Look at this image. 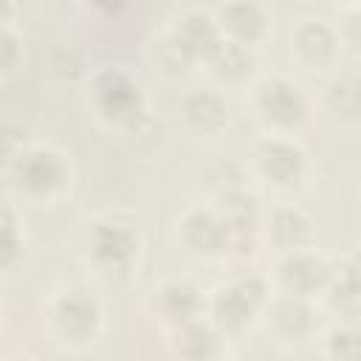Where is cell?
Returning <instances> with one entry per match:
<instances>
[{
  "label": "cell",
  "instance_id": "cell-1",
  "mask_svg": "<svg viewBox=\"0 0 361 361\" xmlns=\"http://www.w3.org/2000/svg\"><path fill=\"white\" fill-rule=\"evenodd\" d=\"M6 178H8V186L23 200L51 203L68 192L73 166H71V158L59 147L34 141L8 155Z\"/></svg>",
  "mask_w": 361,
  "mask_h": 361
},
{
  "label": "cell",
  "instance_id": "cell-2",
  "mask_svg": "<svg viewBox=\"0 0 361 361\" xmlns=\"http://www.w3.org/2000/svg\"><path fill=\"white\" fill-rule=\"evenodd\" d=\"M248 107L265 135H293L310 118V96L299 79L271 71L259 73L248 87Z\"/></svg>",
  "mask_w": 361,
  "mask_h": 361
},
{
  "label": "cell",
  "instance_id": "cell-3",
  "mask_svg": "<svg viewBox=\"0 0 361 361\" xmlns=\"http://www.w3.org/2000/svg\"><path fill=\"white\" fill-rule=\"evenodd\" d=\"M271 296V282L257 274V271H240L234 276H228L226 282H220L212 293H209V305H206V319L223 333H240L245 330L265 307Z\"/></svg>",
  "mask_w": 361,
  "mask_h": 361
},
{
  "label": "cell",
  "instance_id": "cell-4",
  "mask_svg": "<svg viewBox=\"0 0 361 361\" xmlns=\"http://www.w3.org/2000/svg\"><path fill=\"white\" fill-rule=\"evenodd\" d=\"M85 254L102 276H107V279L127 276L135 268L138 254H141L138 226L121 214L96 217L85 234Z\"/></svg>",
  "mask_w": 361,
  "mask_h": 361
},
{
  "label": "cell",
  "instance_id": "cell-5",
  "mask_svg": "<svg viewBox=\"0 0 361 361\" xmlns=\"http://www.w3.org/2000/svg\"><path fill=\"white\" fill-rule=\"evenodd\" d=\"M102 322H104V313H102L99 299L79 285L62 288L48 299L45 327L51 338L62 347L82 350L93 344L102 333Z\"/></svg>",
  "mask_w": 361,
  "mask_h": 361
},
{
  "label": "cell",
  "instance_id": "cell-6",
  "mask_svg": "<svg viewBox=\"0 0 361 361\" xmlns=\"http://www.w3.org/2000/svg\"><path fill=\"white\" fill-rule=\"evenodd\" d=\"M307 169V152L293 135H259L248 152V175L279 195L302 189Z\"/></svg>",
  "mask_w": 361,
  "mask_h": 361
},
{
  "label": "cell",
  "instance_id": "cell-7",
  "mask_svg": "<svg viewBox=\"0 0 361 361\" xmlns=\"http://www.w3.org/2000/svg\"><path fill=\"white\" fill-rule=\"evenodd\" d=\"M90 107L96 116L116 127H130L141 118L144 110V87L141 82L124 68H99L90 76Z\"/></svg>",
  "mask_w": 361,
  "mask_h": 361
},
{
  "label": "cell",
  "instance_id": "cell-8",
  "mask_svg": "<svg viewBox=\"0 0 361 361\" xmlns=\"http://www.w3.org/2000/svg\"><path fill=\"white\" fill-rule=\"evenodd\" d=\"M175 237L180 248L200 259H217L231 254L228 226L214 203H192L175 220Z\"/></svg>",
  "mask_w": 361,
  "mask_h": 361
},
{
  "label": "cell",
  "instance_id": "cell-9",
  "mask_svg": "<svg viewBox=\"0 0 361 361\" xmlns=\"http://www.w3.org/2000/svg\"><path fill=\"white\" fill-rule=\"evenodd\" d=\"M333 274H336V262H330L313 245L290 251V254H279L276 262H274L276 290L305 296V299L324 296V290L333 282Z\"/></svg>",
  "mask_w": 361,
  "mask_h": 361
},
{
  "label": "cell",
  "instance_id": "cell-10",
  "mask_svg": "<svg viewBox=\"0 0 361 361\" xmlns=\"http://www.w3.org/2000/svg\"><path fill=\"white\" fill-rule=\"evenodd\" d=\"M338 48H341L338 25H333L324 17L305 14L290 25V56L307 71L330 68L333 59L338 56Z\"/></svg>",
  "mask_w": 361,
  "mask_h": 361
},
{
  "label": "cell",
  "instance_id": "cell-11",
  "mask_svg": "<svg viewBox=\"0 0 361 361\" xmlns=\"http://www.w3.org/2000/svg\"><path fill=\"white\" fill-rule=\"evenodd\" d=\"M206 305L209 296L200 290L197 282L186 279V276H169L161 285H155V290L149 293V310L158 322H164L169 330L203 319L206 316Z\"/></svg>",
  "mask_w": 361,
  "mask_h": 361
},
{
  "label": "cell",
  "instance_id": "cell-12",
  "mask_svg": "<svg viewBox=\"0 0 361 361\" xmlns=\"http://www.w3.org/2000/svg\"><path fill=\"white\" fill-rule=\"evenodd\" d=\"M262 322L268 327V333L285 344H299L305 338L313 336L316 330V310H313V299L305 296H293V293H271L265 307H262Z\"/></svg>",
  "mask_w": 361,
  "mask_h": 361
},
{
  "label": "cell",
  "instance_id": "cell-13",
  "mask_svg": "<svg viewBox=\"0 0 361 361\" xmlns=\"http://www.w3.org/2000/svg\"><path fill=\"white\" fill-rule=\"evenodd\" d=\"M262 237L276 254H290L299 248H310L316 228L310 214L296 203H276L268 214H262Z\"/></svg>",
  "mask_w": 361,
  "mask_h": 361
},
{
  "label": "cell",
  "instance_id": "cell-14",
  "mask_svg": "<svg viewBox=\"0 0 361 361\" xmlns=\"http://www.w3.org/2000/svg\"><path fill=\"white\" fill-rule=\"evenodd\" d=\"M212 11H214L223 39L257 48L268 37L271 14L259 0H223Z\"/></svg>",
  "mask_w": 361,
  "mask_h": 361
},
{
  "label": "cell",
  "instance_id": "cell-15",
  "mask_svg": "<svg viewBox=\"0 0 361 361\" xmlns=\"http://www.w3.org/2000/svg\"><path fill=\"white\" fill-rule=\"evenodd\" d=\"M183 127L197 138H214L228 124V102L217 87H195L180 96L178 104Z\"/></svg>",
  "mask_w": 361,
  "mask_h": 361
},
{
  "label": "cell",
  "instance_id": "cell-16",
  "mask_svg": "<svg viewBox=\"0 0 361 361\" xmlns=\"http://www.w3.org/2000/svg\"><path fill=\"white\" fill-rule=\"evenodd\" d=\"M166 28L183 42V48L195 56V62H206V56L223 42L214 11L203 6H183L180 11L172 14Z\"/></svg>",
  "mask_w": 361,
  "mask_h": 361
},
{
  "label": "cell",
  "instance_id": "cell-17",
  "mask_svg": "<svg viewBox=\"0 0 361 361\" xmlns=\"http://www.w3.org/2000/svg\"><path fill=\"white\" fill-rule=\"evenodd\" d=\"M169 353L175 361H223L226 336L203 316L169 330Z\"/></svg>",
  "mask_w": 361,
  "mask_h": 361
},
{
  "label": "cell",
  "instance_id": "cell-18",
  "mask_svg": "<svg viewBox=\"0 0 361 361\" xmlns=\"http://www.w3.org/2000/svg\"><path fill=\"white\" fill-rule=\"evenodd\" d=\"M316 104L336 124H358L361 121V73L355 71L330 73L319 87Z\"/></svg>",
  "mask_w": 361,
  "mask_h": 361
},
{
  "label": "cell",
  "instance_id": "cell-19",
  "mask_svg": "<svg viewBox=\"0 0 361 361\" xmlns=\"http://www.w3.org/2000/svg\"><path fill=\"white\" fill-rule=\"evenodd\" d=\"M203 68L212 73L214 82L226 85V87H243L259 76L257 68H259V56H257V48L251 45H243V42H231V39H223L203 62Z\"/></svg>",
  "mask_w": 361,
  "mask_h": 361
},
{
  "label": "cell",
  "instance_id": "cell-20",
  "mask_svg": "<svg viewBox=\"0 0 361 361\" xmlns=\"http://www.w3.org/2000/svg\"><path fill=\"white\" fill-rule=\"evenodd\" d=\"M149 59L155 71H161L164 76H183L192 65H197L195 56L183 48V42L169 28L149 39Z\"/></svg>",
  "mask_w": 361,
  "mask_h": 361
},
{
  "label": "cell",
  "instance_id": "cell-21",
  "mask_svg": "<svg viewBox=\"0 0 361 361\" xmlns=\"http://www.w3.org/2000/svg\"><path fill=\"white\" fill-rule=\"evenodd\" d=\"M322 355L327 361H361V324L338 322L322 336Z\"/></svg>",
  "mask_w": 361,
  "mask_h": 361
},
{
  "label": "cell",
  "instance_id": "cell-22",
  "mask_svg": "<svg viewBox=\"0 0 361 361\" xmlns=\"http://www.w3.org/2000/svg\"><path fill=\"white\" fill-rule=\"evenodd\" d=\"M327 307L341 319V322H355L361 324V282L344 276V274H333L330 288L324 290Z\"/></svg>",
  "mask_w": 361,
  "mask_h": 361
},
{
  "label": "cell",
  "instance_id": "cell-23",
  "mask_svg": "<svg viewBox=\"0 0 361 361\" xmlns=\"http://www.w3.org/2000/svg\"><path fill=\"white\" fill-rule=\"evenodd\" d=\"M209 189H212V200L223 197V195H231L237 189H245L248 186V172L245 166L234 164V161H223L217 166L209 169Z\"/></svg>",
  "mask_w": 361,
  "mask_h": 361
},
{
  "label": "cell",
  "instance_id": "cell-24",
  "mask_svg": "<svg viewBox=\"0 0 361 361\" xmlns=\"http://www.w3.org/2000/svg\"><path fill=\"white\" fill-rule=\"evenodd\" d=\"M0 226H3V243H0V262L3 268H11L23 251V228H20V220L14 214V206L6 203L3 206V214H0Z\"/></svg>",
  "mask_w": 361,
  "mask_h": 361
},
{
  "label": "cell",
  "instance_id": "cell-25",
  "mask_svg": "<svg viewBox=\"0 0 361 361\" xmlns=\"http://www.w3.org/2000/svg\"><path fill=\"white\" fill-rule=\"evenodd\" d=\"M338 37H341V45H347L350 51L361 56V3L344 8L341 23H338Z\"/></svg>",
  "mask_w": 361,
  "mask_h": 361
},
{
  "label": "cell",
  "instance_id": "cell-26",
  "mask_svg": "<svg viewBox=\"0 0 361 361\" xmlns=\"http://www.w3.org/2000/svg\"><path fill=\"white\" fill-rule=\"evenodd\" d=\"M0 68L3 73H11L20 62V37L11 25V20H0Z\"/></svg>",
  "mask_w": 361,
  "mask_h": 361
},
{
  "label": "cell",
  "instance_id": "cell-27",
  "mask_svg": "<svg viewBox=\"0 0 361 361\" xmlns=\"http://www.w3.org/2000/svg\"><path fill=\"white\" fill-rule=\"evenodd\" d=\"M6 361H34L28 353H14V355H6Z\"/></svg>",
  "mask_w": 361,
  "mask_h": 361
},
{
  "label": "cell",
  "instance_id": "cell-28",
  "mask_svg": "<svg viewBox=\"0 0 361 361\" xmlns=\"http://www.w3.org/2000/svg\"><path fill=\"white\" fill-rule=\"evenodd\" d=\"M223 361H226V358H223Z\"/></svg>",
  "mask_w": 361,
  "mask_h": 361
}]
</instances>
